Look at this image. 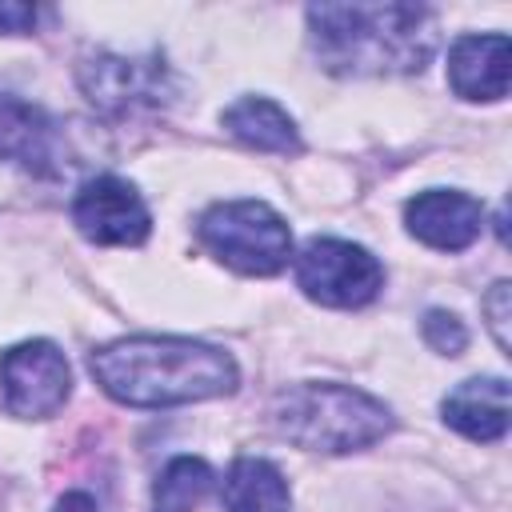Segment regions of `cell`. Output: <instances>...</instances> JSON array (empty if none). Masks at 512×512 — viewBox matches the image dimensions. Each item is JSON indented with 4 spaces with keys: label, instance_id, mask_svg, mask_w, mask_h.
<instances>
[{
    "label": "cell",
    "instance_id": "obj_1",
    "mask_svg": "<svg viewBox=\"0 0 512 512\" xmlns=\"http://www.w3.org/2000/svg\"><path fill=\"white\" fill-rule=\"evenodd\" d=\"M92 380L128 408H172L228 396L240 384L236 360L204 340L128 336L88 352Z\"/></svg>",
    "mask_w": 512,
    "mask_h": 512
},
{
    "label": "cell",
    "instance_id": "obj_2",
    "mask_svg": "<svg viewBox=\"0 0 512 512\" xmlns=\"http://www.w3.org/2000/svg\"><path fill=\"white\" fill-rule=\"evenodd\" d=\"M308 40L336 76H408L436 52V12L424 4H312Z\"/></svg>",
    "mask_w": 512,
    "mask_h": 512
},
{
    "label": "cell",
    "instance_id": "obj_3",
    "mask_svg": "<svg viewBox=\"0 0 512 512\" xmlns=\"http://www.w3.org/2000/svg\"><path fill=\"white\" fill-rule=\"evenodd\" d=\"M272 424L284 440L308 452H356L392 432V408L352 384L304 380L272 400Z\"/></svg>",
    "mask_w": 512,
    "mask_h": 512
},
{
    "label": "cell",
    "instance_id": "obj_4",
    "mask_svg": "<svg viewBox=\"0 0 512 512\" xmlns=\"http://www.w3.org/2000/svg\"><path fill=\"white\" fill-rule=\"evenodd\" d=\"M196 240L244 276H276L292 256L288 220L264 200H220L196 220Z\"/></svg>",
    "mask_w": 512,
    "mask_h": 512
},
{
    "label": "cell",
    "instance_id": "obj_5",
    "mask_svg": "<svg viewBox=\"0 0 512 512\" xmlns=\"http://www.w3.org/2000/svg\"><path fill=\"white\" fill-rule=\"evenodd\" d=\"M296 284L324 308H364L380 296L384 268L364 244L312 236L296 256Z\"/></svg>",
    "mask_w": 512,
    "mask_h": 512
},
{
    "label": "cell",
    "instance_id": "obj_6",
    "mask_svg": "<svg viewBox=\"0 0 512 512\" xmlns=\"http://www.w3.org/2000/svg\"><path fill=\"white\" fill-rule=\"evenodd\" d=\"M0 396L8 416L44 420L72 396V368L52 340H24L0 352Z\"/></svg>",
    "mask_w": 512,
    "mask_h": 512
},
{
    "label": "cell",
    "instance_id": "obj_7",
    "mask_svg": "<svg viewBox=\"0 0 512 512\" xmlns=\"http://www.w3.org/2000/svg\"><path fill=\"white\" fill-rule=\"evenodd\" d=\"M80 88L84 96L108 112V116H128V112H148L168 104L172 96V72L160 56H112L96 52L80 64Z\"/></svg>",
    "mask_w": 512,
    "mask_h": 512
},
{
    "label": "cell",
    "instance_id": "obj_8",
    "mask_svg": "<svg viewBox=\"0 0 512 512\" xmlns=\"http://www.w3.org/2000/svg\"><path fill=\"white\" fill-rule=\"evenodd\" d=\"M72 224L84 240L104 248H136L152 232V212L136 184L120 176H96L88 180L72 200Z\"/></svg>",
    "mask_w": 512,
    "mask_h": 512
},
{
    "label": "cell",
    "instance_id": "obj_9",
    "mask_svg": "<svg viewBox=\"0 0 512 512\" xmlns=\"http://www.w3.org/2000/svg\"><path fill=\"white\" fill-rule=\"evenodd\" d=\"M0 160L32 176H60L68 168L64 128L40 104L20 100L16 92H0Z\"/></svg>",
    "mask_w": 512,
    "mask_h": 512
},
{
    "label": "cell",
    "instance_id": "obj_10",
    "mask_svg": "<svg viewBox=\"0 0 512 512\" xmlns=\"http://www.w3.org/2000/svg\"><path fill=\"white\" fill-rule=\"evenodd\" d=\"M404 224L436 252H464L484 232V204L456 188H428L404 204Z\"/></svg>",
    "mask_w": 512,
    "mask_h": 512
},
{
    "label": "cell",
    "instance_id": "obj_11",
    "mask_svg": "<svg viewBox=\"0 0 512 512\" xmlns=\"http://www.w3.org/2000/svg\"><path fill=\"white\" fill-rule=\"evenodd\" d=\"M508 60L512 40L504 32H468L448 52V84L464 100H504Z\"/></svg>",
    "mask_w": 512,
    "mask_h": 512
},
{
    "label": "cell",
    "instance_id": "obj_12",
    "mask_svg": "<svg viewBox=\"0 0 512 512\" xmlns=\"http://www.w3.org/2000/svg\"><path fill=\"white\" fill-rule=\"evenodd\" d=\"M440 416L448 428H456L460 436L476 440V444H492L504 440L508 432V380L504 376H472L460 380L444 400H440Z\"/></svg>",
    "mask_w": 512,
    "mask_h": 512
},
{
    "label": "cell",
    "instance_id": "obj_13",
    "mask_svg": "<svg viewBox=\"0 0 512 512\" xmlns=\"http://www.w3.org/2000/svg\"><path fill=\"white\" fill-rule=\"evenodd\" d=\"M220 124L228 128V136H236L240 144L256 148V152H276V156H296L300 132L296 120L268 96H240L236 104H228L220 112Z\"/></svg>",
    "mask_w": 512,
    "mask_h": 512
},
{
    "label": "cell",
    "instance_id": "obj_14",
    "mask_svg": "<svg viewBox=\"0 0 512 512\" xmlns=\"http://www.w3.org/2000/svg\"><path fill=\"white\" fill-rule=\"evenodd\" d=\"M224 512H292L284 472L264 456H236L220 484Z\"/></svg>",
    "mask_w": 512,
    "mask_h": 512
},
{
    "label": "cell",
    "instance_id": "obj_15",
    "mask_svg": "<svg viewBox=\"0 0 512 512\" xmlns=\"http://www.w3.org/2000/svg\"><path fill=\"white\" fill-rule=\"evenodd\" d=\"M216 476L204 460L196 456H176L164 464V472L156 476V488H152V504L156 512H192L200 508V500L212 492Z\"/></svg>",
    "mask_w": 512,
    "mask_h": 512
},
{
    "label": "cell",
    "instance_id": "obj_16",
    "mask_svg": "<svg viewBox=\"0 0 512 512\" xmlns=\"http://www.w3.org/2000/svg\"><path fill=\"white\" fill-rule=\"evenodd\" d=\"M420 332H424V344L440 356H460L464 344H468V328L456 312H444V308H428L424 320H420Z\"/></svg>",
    "mask_w": 512,
    "mask_h": 512
},
{
    "label": "cell",
    "instance_id": "obj_17",
    "mask_svg": "<svg viewBox=\"0 0 512 512\" xmlns=\"http://www.w3.org/2000/svg\"><path fill=\"white\" fill-rule=\"evenodd\" d=\"M480 312L488 316V332L496 340L500 352H508V320H512V284L508 280H496L488 288V296L480 300Z\"/></svg>",
    "mask_w": 512,
    "mask_h": 512
},
{
    "label": "cell",
    "instance_id": "obj_18",
    "mask_svg": "<svg viewBox=\"0 0 512 512\" xmlns=\"http://www.w3.org/2000/svg\"><path fill=\"white\" fill-rule=\"evenodd\" d=\"M36 28V8L32 4H0V32L24 36Z\"/></svg>",
    "mask_w": 512,
    "mask_h": 512
},
{
    "label": "cell",
    "instance_id": "obj_19",
    "mask_svg": "<svg viewBox=\"0 0 512 512\" xmlns=\"http://www.w3.org/2000/svg\"><path fill=\"white\" fill-rule=\"evenodd\" d=\"M52 512H100V508H96V500H92L88 492H68V496L56 500Z\"/></svg>",
    "mask_w": 512,
    "mask_h": 512
}]
</instances>
